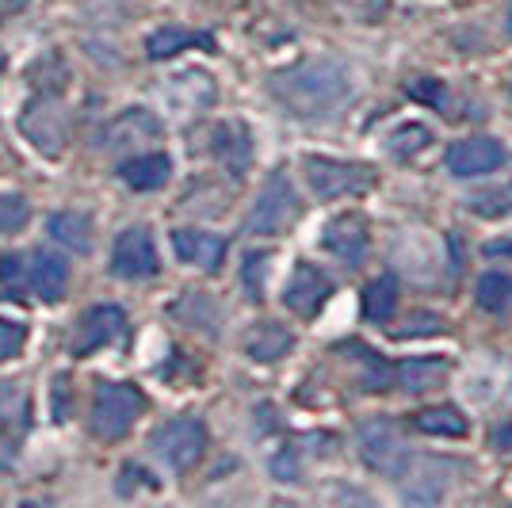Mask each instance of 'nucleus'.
<instances>
[{
    "instance_id": "nucleus-1",
    "label": "nucleus",
    "mask_w": 512,
    "mask_h": 508,
    "mask_svg": "<svg viewBox=\"0 0 512 508\" xmlns=\"http://www.w3.org/2000/svg\"><path fill=\"white\" fill-rule=\"evenodd\" d=\"M272 96L299 119H325L352 100V73L337 58H310L276 73Z\"/></svg>"
},
{
    "instance_id": "nucleus-2",
    "label": "nucleus",
    "mask_w": 512,
    "mask_h": 508,
    "mask_svg": "<svg viewBox=\"0 0 512 508\" xmlns=\"http://www.w3.org/2000/svg\"><path fill=\"white\" fill-rule=\"evenodd\" d=\"M0 283L8 298H23V291L39 295L43 302H58L69 283V264L50 249H31V253H4L0 256Z\"/></svg>"
},
{
    "instance_id": "nucleus-3",
    "label": "nucleus",
    "mask_w": 512,
    "mask_h": 508,
    "mask_svg": "<svg viewBox=\"0 0 512 508\" xmlns=\"http://www.w3.org/2000/svg\"><path fill=\"white\" fill-rule=\"evenodd\" d=\"M142 409H146V394L138 386H130V382H100L96 398H92L88 424H92V432L100 440H119L134 428Z\"/></svg>"
},
{
    "instance_id": "nucleus-4",
    "label": "nucleus",
    "mask_w": 512,
    "mask_h": 508,
    "mask_svg": "<svg viewBox=\"0 0 512 508\" xmlns=\"http://www.w3.org/2000/svg\"><path fill=\"white\" fill-rule=\"evenodd\" d=\"M150 447L172 470H192L207 451V428L199 417H172L153 432Z\"/></svg>"
},
{
    "instance_id": "nucleus-5",
    "label": "nucleus",
    "mask_w": 512,
    "mask_h": 508,
    "mask_svg": "<svg viewBox=\"0 0 512 508\" xmlns=\"http://www.w3.org/2000/svg\"><path fill=\"white\" fill-rule=\"evenodd\" d=\"M295 218H299V195L291 188V180L283 172L268 176V184L260 188L253 211H249V230L260 237H279Z\"/></svg>"
},
{
    "instance_id": "nucleus-6",
    "label": "nucleus",
    "mask_w": 512,
    "mask_h": 508,
    "mask_svg": "<svg viewBox=\"0 0 512 508\" xmlns=\"http://www.w3.org/2000/svg\"><path fill=\"white\" fill-rule=\"evenodd\" d=\"M306 180L318 199H344V195H363L375 184V172L352 161H333V157H306Z\"/></svg>"
},
{
    "instance_id": "nucleus-7",
    "label": "nucleus",
    "mask_w": 512,
    "mask_h": 508,
    "mask_svg": "<svg viewBox=\"0 0 512 508\" xmlns=\"http://www.w3.org/2000/svg\"><path fill=\"white\" fill-rule=\"evenodd\" d=\"M20 130L31 138V146L46 153V157H58L69 138V119H65L62 104L54 100V92H43L39 100L23 107L20 115Z\"/></svg>"
},
{
    "instance_id": "nucleus-8",
    "label": "nucleus",
    "mask_w": 512,
    "mask_h": 508,
    "mask_svg": "<svg viewBox=\"0 0 512 508\" xmlns=\"http://www.w3.org/2000/svg\"><path fill=\"white\" fill-rule=\"evenodd\" d=\"M161 134H165V123L146 111V107H127V111H119L111 123L104 127V149L107 153H146L153 142H161Z\"/></svg>"
},
{
    "instance_id": "nucleus-9",
    "label": "nucleus",
    "mask_w": 512,
    "mask_h": 508,
    "mask_svg": "<svg viewBox=\"0 0 512 508\" xmlns=\"http://www.w3.org/2000/svg\"><path fill=\"white\" fill-rule=\"evenodd\" d=\"M360 455L371 470L390 474V478H398L409 463V447L402 444V436L394 432V424L390 421L360 424Z\"/></svg>"
},
{
    "instance_id": "nucleus-10",
    "label": "nucleus",
    "mask_w": 512,
    "mask_h": 508,
    "mask_svg": "<svg viewBox=\"0 0 512 508\" xmlns=\"http://www.w3.org/2000/svg\"><path fill=\"white\" fill-rule=\"evenodd\" d=\"M111 272L119 279H150L161 272V260L153 249L150 230L134 226L115 237V249H111Z\"/></svg>"
},
{
    "instance_id": "nucleus-11",
    "label": "nucleus",
    "mask_w": 512,
    "mask_h": 508,
    "mask_svg": "<svg viewBox=\"0 0 512 508\" xmlns=\"http://www.w3.org/2000/svg\"><path fill=\"white\" fill-rule=\"evenodd\" d=\"M123 333H127V314L119 306H92L77 321V333L69 340V352L73 356H92V352H100L107 344H115Z\"/></svg>"
},
{
    "instance_id": "nucleus-12",
    "label": "nucleus",
    "mask_w": 512,
    "mask_h": 508,
    "mask_svg": "<svg viewBox=\"0 0 512 508\" xmlns=\"http://www.w3.org/2000/svg\"><path fill=\"white\" fill-rule=\"evenodd\" d=\"M321 245H325V253H333L341 264L360 268L363 256H367V245H371V237H367V222H363L360 214H341V218H333V222L325 226Z\"/></svg>"
},
{
    "instance_id": "nucleus-13",
    "label": "nucleus",
    "mask_w": 512,
    "mask_h": 508,
    "mask_svg": "<svg viewBox=\"0 0 512 508\" xmlns=\"http://www.w3.org/2000/svg\"><path fill=\"white\" fill-rule=\"evenodd\" d=\"M333 291V283L321 276L314 264H299L291 279H287V291H283V302H287V310H295L299 318H314L321 306H325V298Z\"/></svg>"
},
{
    "instance_id": "nucleus-14",
    "label": "nucleus",
    "mask_w": 512,
    "mask_h": 508,
    "mask_svg": "<svg viewBox=\"0 0 512 508\" xmlns=\"http://www.w3.org/2000/svg\"><path fill=\"white\" fill-rule=\"evenodd\" d=\"M501 161H505V149H501L497 138H463V142H455V146L448 149V169L455 172V176H463V180L486 176V172H493Z\"/></svg>"
},
{
    "instance_id": "nucleus-15",
    "label": "nucleus",
    "mask_w": 512,
    "mask_h": 508,
    "mask_svg": "<svg viewBox=\"0 0 512 508\" xmlns=\"http://www.w3.org/2000/svg\"><path fill=\"white\" fill-rule=\"evenodd\" d=\"M211 153L218 157V165L234 176H245L253 165V138L245 123H218L211 130Z\"/></svg>"
},
{
    "instance_id": "nucleus-16",
    "label": "nucleus",
    "mask_w": 512,
    "mask_h": 508,
    "mask_svg": "<svg viewBox=\"0 0 512 508\" xmlns=\"http://www.w3.org/2000/svg\"><path fill=\"white\" fill-rule=\"evenodd\" d=\"M172 249L184 264H192L199 272H211V276L226 260V241L207 230H176L172 233Z\"/></svg>"
},
{
    "instance_id": "nucleus-17",
    "label": "nucleus",
    "mask_w": 512,
    "mask_h": 508,
    "mask_svg": "<svg viewBox=\"0 0 512 508\" xmlns=\"http://www.w3.org/2000/svg\"><path fill=\"white\" fill-rule=\"evenodd\" d=\"M165 96H169V104L180 115H192V111H203L214 100V81L207 73H199V69H184V73L169 77Z\"/></svg>"
},
{
    "instance_id": "nucleus-18",
    "label": "nucleus",
    "mask_w": 512,
    "mask_h": 508,
    "mask_svg": "<svg viewBox=\"0 0 512 508\" xmlns=\"http://www.w3.org/2000/svg\"><path fill=\"white\" fill-rule=\"evenodd\" d=\"M119 176H123V184L134 191H157L169 184L172 161L165 153H134L130 161H123Z\"/></svg>"
},
{
    "instance_id": "nucleus-19",
    "label": "nucleus",
    "mask_w": 512,
    "mask_h": 508,
    "mask_svg": "<svg viewBox=\"0 0 512 508\" xmlns=\"http://www.w3.org/2000/svg\"><path fill=\"white\" fill-rule=\"evenodd\" d=\"M188 46H203V50H214V39L211 35H203V31H184V27H157L150 39H146V54H150V62H165L172 54H180V50H188Z\"/></svg>"
},
{
    "instance_id": "nucleus-20",
    "label": "nucleus",
    "mask_w": 512,
    "mask_h": 508,
    "mask_svg": "<svg viewBox=\"0 0 512 508\" xmlns=\"http://www.w3.org/2000/svg\"><path fill=\"white\" fill-rule=\"evenodd\" d=\"M291 344H295L291 329H283L279 321H260L253 333L245 337V352L260 363H272V360H279V356H287Z\"/></svg>"
},
{
    "instance_id": "nucleus-21",
    "label": "nucleus",
    "mask_w": 512,
    "mask_h": 508,
    "mask_svg": "<svg viewBox=\"0 0 512 508\" xmlns=\"http://www.w3.org/2000/svg\"><path fill=\"white\" fill-rule=\"evenodd\" d=\"M50 237L73 253H92V218L81 211L50 214Z\"/></svg>"
},
{
    "instance_id": "nucleus-22",
    "label": "nucleus",
    "mask_w": 512,
    "mask_h": 508,
    "mask_svg": "<svg viewBox=\"0 0 512 508\" xmlns=\"http://www.w3.org/2000/svg\"><path fill=\"white\" fill-rule=\"evenodd\" d=\"M394 379L402 390L409 394H425V390H436L440 382L448 379V363L444 360H409L394 367Z\"/></svg>"
},
{
    "instance_id": "nucleus-23",
    "label": "nucleus",
    "mask_w": 512,
    "mask_h": 508,
    "mask_svg": "<svg viewBox=\"0 0 512 508\" xmlns=\"http://www.w3.org/2000/svg\"><path fill=\"white\" fill-rule=\"evenodd\" d=\"M398 310V283L394 276H379L367 283L363 291V318L367 321H390Z\"/></svg>"
},
{
    "instance_id": "nucleus-24",
    "label": "nucleus",
    "mask_w": 512,
    "mask_h": 508,
    "mask_svg": "<svg viewBox=\"0 0 512 508\" xmlns=\"http://www.w3.org/2000/svg\"><path fill=\"white\" fill-rule=\"evenodd\" d=\"M413 424L425 432V436H463L467 432V421L455 405H432L425 413H417Z\"/></svg>"
},
{
    "instance_id": "nucleus-25",
    "label": "nucleus",
    "mask_w": 512,
    "mask_h": 508,
    "mask_svg": "<svg viewBox=\"0 0 512 508\" xmlns=\"http://www.w3.org/2000/svg\"><path fill=\"white\" fill-rule=\"evenodd\" d=\"M478 306L490 314H509L512 310V276L505 272H486L478 279Z\"/></svg>"
},
{
    "instance_id": "nucleus-26",
    "label": "nucleus",
    "mask_w": 512,
    "mask_h": 508,
    "mask_svg": "<svg viewBox=\"0 0 512 508\" xmlns=\"http://www.w3.org/2000/svg\"><path fill=\"white\" fill-rule=\"evenodd\" d=\"M27 409H31V398L20 382L0 379V428H23L27 424Z\"/></svg>"
},
{
    "instance_id": "nucleus-27",
    "label": "nucleus",
    "mask_w": 512,
    "mask_h": 508,
    "mask_svg": "<svg viewBox=\"0 0 512 508\" xmlns=\"http://www.w3.org/2000/svg\"><path fill=\"white\" fill-rule=\"evenodd\" d=\"M27 218H31L27 199L16 195V191H0V233L23 230V226H27Z\"/></svg>"
},
{
    "instance_id": "nucleus-28",
    "label": "nucleus",
    "mask_w": 512,
    "mask_h": 508,
    "mask_svg": "<svg viewBox=\"0 0 512 508\" xmlns=\"http://www.w3.org/2000/svg\"><path fill=\"white\" fill-rule=\"evenodd\" d=\"M27 344V325L23 321H8L0 318V363L4 360H16Z\"/></svg>"
},
{
    "instance_id": "nucleus-29",
    "label": "nucleus",
    "mask_w": 512,
    "mask_h": 508,
    "mask_svg": "<svg viewBox=\"0 0 512 508\" xmlns=\"http://www.w3.org/2000/svg\"><path fill=\"white\" fill-rule=\"evenodd\" d=\"M428 138H432V134H428V127H417V123H413V127H402L394 138H390V149H394L398 157H409V153L425 149Z\"/></svg>"
},
{
    "instance_id": "nucleus-30",
    "label": "nucleus",
    "mask_w": 512,
    "mask_h": 508,
    "mask_svg": "<svg viewBox=\"0 0 512 508\" xmlns=\"http://www.w3.org/2000/svg\"><path fill=\"white\" fill-rule=\"evenodd\" d=\"M264 264H268V253L245 256V287H249V298H260V291H264Z\"/></svg>"
},
{
    "instance_id": "nucleus-31",
    "label": "nucleus",
    "mask_w": 512,
    "mask_h": 508,
    "mask_svg": "<svg viewBox=\"0 0 512 508\" xmlns=\"http://www.w3.org/2000/svg\"><path fill=\"white\" fill-rule=\"evenodd\" d=\"M440 325L444 321L436 318V314H413L406 321V329H398V337H417V333H440Z\"/></svg>"
},
{
    "instance_id": "nucleus-32",
    "label": "nucleus",
    "mask_w": 512,
    "mask_h": 508,
    "mask_svg": "<svg viewBox=\"0 0 512 508\" xmlns=\"http://www.w3.org/2000/svg\"><path fill=\"white\" fill-rule=\"evenodd\" d=\"M276 474L283 478V482H299V463L295 459H276Z\"/></svg>"
},
{
    "instance_id": "nucleus-33",
    "label": "nucleus",
    "mask_w": 512,
    "mask_h": 508,
    "mask_svg": "<svg viewBox=\"0 0 512 508\" xmlns=\"http://www.w3.org/2000/svg\"><path fill=\"white\" fill-rule=\"evenodd\" d=\"M23 8H27V0H0V27L12 20L16 12H23Z\"/></svg>"
},
{
    "instance_id": "nucleus-34",
    "label": "nucleus",
    "mask_w": 512,
    "mask_h": 508,
    "mask_svg": "<svg viewBox=\"0 0 512 508\" xmlns=\"http://www.w3.org/2000/svg\"><path fill=\"white\" fill-rule=\"evenodd\" d=\"M417 100H440V92H436V81H421V85L409 88Z\"/></svg>"
},
{
    "instance_id": "nucleus-35",
    "label": "nucleus",
    "mask_w": 512,
    "mask_h": 508,
    "mask_svg": "<svg viewBox=\"0 0 512 508\" xmlns=\"http://www.w3.org/2000/svg\"><path fill=\"white\" fill-rule=\"evenodd\" d=\"M486 253H490V256H505V260H512V237H505V241H490V245H486Z\"/></svg>"
},
{
    "instance_id": "nucleus-36",
    "label": "nucleus",
    "mask_w": 512,
    "mask_h": 508,
    "mask_svg": "<svg viewBox=\"0 0 512 508\" xmlns=\"http://www.w3.org/2000/svg\"><path fill=\"white\" fill-rule=\"evenodd\" d=\"M493 444L501 447V451H512V428H509V424H505V428H497V432H493Z\"/></svg>"
},
{
    "instance_id": "nucleus-37",
    "label": "nucleus",
    "mask_w": 512,
    "mask_h": 508,
    "mask_svg": "<svg viewBox=\"0 0 512 508\" xmlns=\"http://www.w3.org/2000/svg\"><path fill=\"white\" fill-rule=\"evenodd\" d=\"M0 73H4V54H0Z\"/></svg>"
},
{
    "instance_id": "nucleus-38",
    "label": "nucleus",
    "mask_w": 512,
    "mask_h": 508,
    "mask_svg": "<svg viewBox=\"0 0 512 508\" xmlns=\"http://www.w3.org/2000/svg\"><path fill=\"white\" fill-rule=\"evenodd\" d=\"M509 31H512V8H509Z\"/></svg>"
}]
</instances>
